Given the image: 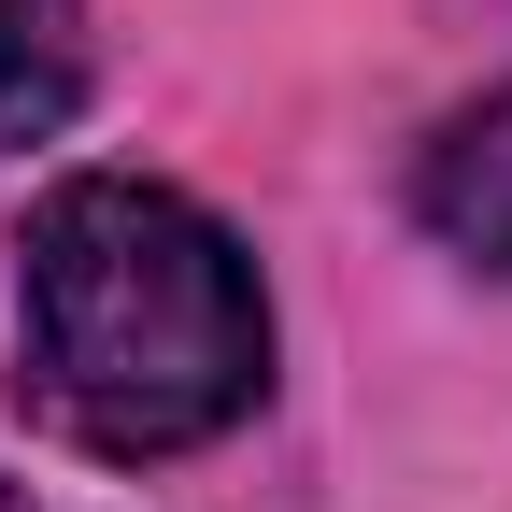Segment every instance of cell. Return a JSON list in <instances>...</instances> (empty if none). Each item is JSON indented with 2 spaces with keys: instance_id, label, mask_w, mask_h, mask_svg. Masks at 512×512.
<instances>
[{
  "instance_id": "cell-1",
  "label": "cell",
  "mask_w": 512,
  "mask_h": 512,
  "mask_svg": "<svg viewBox=\"0 0 512 512\" xmlns=\"http://www.w3.org/2000/svg\"><path fill=\"white\" fill-rule=\"evenodd\" d=\"M15 313H29L15 399L114 470L228 441L256 413V384H271L256 256L228 242V214H200L157 171H72L57 185L15 242Z\"/></svg>"
},
{
  "instance_id": "cell-2",
  "label": "cell",
  "mask_w": 512,
  "mask_h": 512,
  "mask_svg": "<svg viewBox=\"0 0 512 512\" xmlns=\"http://www.w3.org/2000/svg\"><path fill=\"white\" fill-rule=\"evenodd\" d=\"M413 214L456 242L470 271L512 285V86L470 100V114H441V143H427V171H413Z\"/></svg>"
},
{
  "instance_id": "cell-3",
  "label": "cell",
  "mask_w": 512,
  "mask_h": 512,
  "mask_svg": "<svg viewBox=\"0 0 512 512\" xmlns=\"http://www.w3.org/2000/svg\"><path fill=\"white\" fill-rule=\"evenodd\" d=\"M86 72H100L86 0H0V157L57 143V128L86 114Z\"/></svg>"
},
{
  "instance_id": "cell-4",
  "label": "cell",
  "mask_w": 512,
  "mask_h": 512,
  "mask_svg": "<svg viewBox=\"0 0 512 512\" xmlns=\"http://www.w3.org/2000/svg\"><path fill=\"white\" fill-rule=\"evenodd\" d=\"M0 512H57V498H29V484H0Z\"/></svg>"
}]
</instances>
